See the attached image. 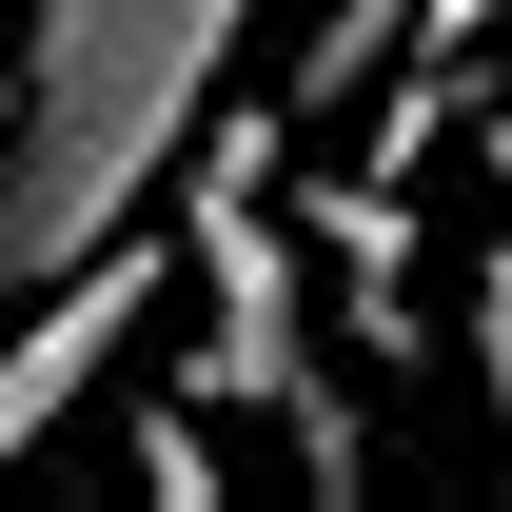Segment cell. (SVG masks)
<instances>
[{
	"label": "cell",
	"mask_w": 512,
	"mask_h": 512,
	"mask_svg": "<svg viewBox=\"0 0 512 512\" xmlns=\"http://www.w3.org/2000/svg\"><path fill=\"white\" fill-rule=\"evenodd\" d=\"M473 138H493V178H512V99H473Z\"/></svg>",
	"instance_id": "5"
},
{
	"label": "cell",
	"mask_w": 512,
	"mask_h": 512,
	"mask_svg": "<svg viewBox=\"0 0 512 512\" xmlns=\"http://www.w3.org/2000/svg\"><path fill=\"white\" fill-rule=\"evenodd\" d=\"M473 394H493V453H512V237L473 256Z\"/></svg>",
	"instance_id": "4"
},
{
	"label": "cell",
	"mask_w": 512,
	"mask_h": 512,
	"mask_svg": "<svg viewBox=\"0 0 512 512\" xmlns=\"http://www.w3.org/2000/svg\"><path fill=\"white\" fill-rule=\"evenodd\" d=\"M316 375L296 355V237L256 197H197V355H178V414H276Z\"/></svg>",
	"instance_id": "2"
},
{
	"label": "cell",
	"mask_w": 512,
	"mask_h": 512,
	"mask_svg": "<svg viewBox=\"0 0 512 512\" xmlns=\"http://www.w3.org/2000/svg\"><path fill=\"white\" fill-rule=\"evenodd\" d=\"M256 0H0V316L178 197Z\"/></svg>",
	"instance_id": "1"
},
{
	"label": "cell",
	"mask_w": 512,
	"mask_h": 512,
	"mask_svg": "<svg viewBox=\"0 0 512 512\" xmlns=\"http://www.w3.org/2000/svg\"><path fill=\"white\" fill-rule=\"evenodd\" d=\"M158 276H178V256L99 237L79 276H40V296H20V335H0V473H20V453H40V434L79 414V394H99V375L138 355V316H158Z\"/></svg>",
	"instance_id": "3"
}]
</instances>
